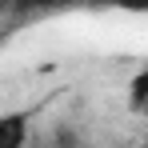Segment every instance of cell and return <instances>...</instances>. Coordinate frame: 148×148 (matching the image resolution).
<instances>
[{
  "instance_id": "6da1fadb",
  "label": "cell",
  "mask_w": 148,
  "mask_h": 148,
  "mask_svg": "<svg viewBox=\"0 0 148 148\" xmlns=\"http://www.w3.org/2000/svg\"><path fill=\"white\" fill-rule=\"evenodd\" d=\"M32 140V112L16 108V112H0V148H28Z\"/></svg>"
},
{
  "instance_id": "277c9868",
  "label": "cell",
  "mask_w": 148,
  "mask_h": 148,
  "mask_svg": "<svg viewBox=\"0 0 148 148\" xmlns=\"http://www.w3.org/2000/svg\"><path fill=\"white\" fill-rule=\"evenodd\" d=\"M144 84H148V72H136V76H132V108H136V112L144 108Z\"/></svg>"
},
{
  "instance_id": "3957f363",
  "label": "cell",
  "mask_w": 148,
  "mask_h": 148,
  "mask_svg": "<svg viewBox=\"0 0 148 148\" xmlns=\"http://www.w3.org/2000/svg\"><path fill=\"white\" fill-rule=\"evenodd\" d=\"M48 148H84V140L76 136L72 128H56V132L48 136Z\"/></svg>"
},
{
  "instance_id": "7a4b0ae2",
  "label": "cell",
  "mask_w": 148,
  "mask_h": 148,
  "mask_svg": "<svg viewBox=\"0 0 148 148\" xmlns=\"http://www.w3.org/2000/svg\"><path fill=\"white\" fill-rule=\"evenodd\" d=\"M64 4H72V0H8V8L16 16H44V12L64 8Z\"/></svg>"
}]
</instances>
